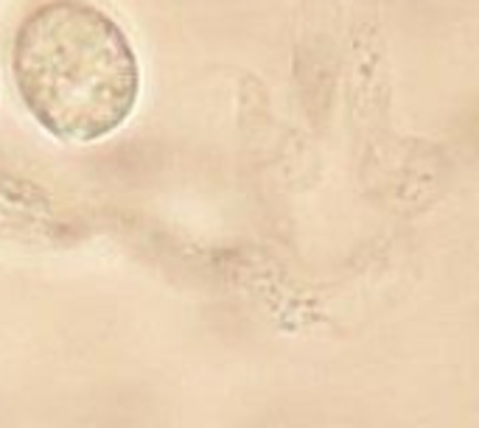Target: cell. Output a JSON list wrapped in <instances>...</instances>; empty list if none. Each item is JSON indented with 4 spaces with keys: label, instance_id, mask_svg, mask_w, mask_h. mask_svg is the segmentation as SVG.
Wrapping results in <instances>:
<instances>
[{
    "label": "cell",
    "instance_id": "6da1fadb",
    "mask_svg": "<svg viewBox=\"0 0 479 428\" xmlns=\"http://www.w3.org/2000/svg\"><path fill=\"white\" fill-rule=\"evenodd\" d=\"M12 79L32 118L68 143L112 135L140 93L124 28L88 0H45L23 17L12 40Z\"/></svg>",
    "mask_w": 479,
    "mask_h": 428
}]
</instances>
